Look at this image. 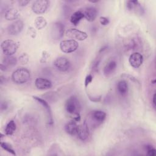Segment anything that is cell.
I'll list each match as a JSON object with an SVG mask.
<instances>
[{
	"mask_svg": "<svg viewBox=\"0 0 156 156\" xmlns=\"http://www.w3.org/2000/svg\"><path fill=\"white\" fill-rule=\"evenodd\" d=\"M30 77V71L26 68H20L16 69L12 75L13 82L16 84H23L27 82Z\"/></svg>",
	"mask_w": 156,
	"mask_h": 156,
	"instance_id": "6da1fadb",
	"label": "cell"
},
{
	"mask_svg": "<svg viewBox=\"0 0 156 156\" xmlns=\"http://www.w3.org/2000/svg\"><path fill=\"white\" fill-rule=\"evenodd\" d=\"M65 109L66 112L70 114H79L80 105L78 99L75 96L69 98L65 103Z\"/></svg>",
	"mask_w": 156,
	"mask_h": 156,
	"instance_id": "7a4b0ae2",
	"label": "cell"
},
{
	"mask_svg": "<svg viewBox=\"0 0 156 156\" xmlns=\"http://www.w3.org/2000/svg\"><path fill=\"white\" fill-rule=\"evenodd\" d=\"M18 46V43L12 40H5L1 44L2 52L7 56L14 54L16 52Z\"/></svg>",
	"mask_w": 156,
	"mask_h": 156,
	"instance_id": "3957f363",
	"label": "cell"
},
{
	"mask_svg": "<svg viewBox=\"0 0 156 156\" xmlns=\"http://www.w3.org/2000/svg\"><path fill=\"white\" fill-rule=\"evenodd\" d=\"M79 47V43L76 40H66L60 43V48L63 52L71 53L77 50Z\"/></svg>",
	"mask_w": 156,
	"mask_h": 156,
	"instance_id": "277c9868",
	"label": "cell"
},
{
	"mask_svg": "<svg viewBox=\"0 0 156 156\" xmlns=\"http://www.w3.org/2000/svg\"><path fill=\"white\" fill-rule=\"evenodd\" d=\"M65 27L60 22H55L53 23L51 27V35L54 40L61 39L64 34Z\"/></svg>",
	"mask_w": 156,
	"mask_h": 156,
	"instance_id": "5b68a950",
	"label": "cell"
},
{
	"mask_svg": "<svg viewBox=\"0 0 156 156\" xmlns=\"http://www.w3.org/2000/svg\"><path fill=\"white\" fill-rule=\"evenodd\" d=\"M66 36L68 37L71 40H79V41H83L85 40L88 35L87 33L85 32L81 31L77 29H69L66 31Z\"/></svg>",
	"mask_w": 156,
	"mask_h": 156,
	"instance_id": "8992f818",
	"label": "cell"
},
{
	"mask_svg": "<svg viewBox=\"0 0 156 156\" xmlns=\"http://www.w3.org/2000/svg\"><path fill=\"white\" fill-rule=\"evenodd\" d=\"M49 2L48 0H37L32 5V11L37 14L44 13L49 7Z\"/></svg>",
	"mask_w": 156,
	"mask_h": 156,
	"instance_id": "52a82bcc",
	"label": "cell"
},
{
	"mask_svg": "<svg viewBox=\"0 0 156 156\" xmlns=\"http://www.w3.org/2000/svg\"><path fill=\"white\" fill-rule=\"evenodd\" d=\"M54 65L59 71L65 72L68 70L71 63L67 58L65 57H60L55 60L54 62Z\"/></svg>",
	"mask_w": 156,
	"mask_h": 156,
	"instance_id": "ba28073f",
	"label": "cell"
},
{
	"mask_svg": "<svg viewBox=\"0 0 156 156\" xmlns=\"http://www.w3.org/2000/svg\"><path fill=\"white\" fill-rule=\"evenodd\" d=\"M33 99H35L37 102H38L40 104H41L43 107L46 110L47 118H48V122L49 125H52L53 124V119H52V111L50 108L49 105L48 103L44 99L37 97V96H33Z\"/></svg>",
	"mask_w": 156,
	"mask_h": 156,
	"instance_id": "9c48e42d",
	"label": "cell"
},
{
	"mask_svg": "<svg viewBox=\"0 0 156 156\" xmlns=\"http://www.w3.org/2000/svg\"><path fill=\"white\" fill-rule=\"evenodd\" d=\"M24 27V23L21 20H16L10 24L7 27V32L10 35H15L20 33Z\"/></svg>",
	"mask_w": 156,
	"mask_h": 156,
	"instance_id": "30bf717a",
	"label": "cell"
},
{
	"mask_svg": "<svg viewBox=\"0 0 156 156\" xmlns=\"http://www.w3.org/2000/svg\"><path fill=\"white\" fill-rule=\"evenodd\" d=\"M143 55L140 53L137 52L132 54L130 55L129 58V63L132 67L135 68H137L140 67L143 63Z\"/></svg>",
	"mask_w": 156,
	"mask_h": 156,
	"instance_id": "8fae6325",
	"label": "cell"
},
{
	"mask_svg": "<svg viewBox=\"0 0 156 156\" xmlns=\"http://www.w3.org/2000/svg\"><path fill=\"white\" fill-rule=\"evenodd\" d=\"M77 135L82 141H85L88 139L90 135V132L88 124L86 121H84L82 125L79 126Z\"/></svg>",
	"mask_w": 156,
	"mask_h": 156,
	"instance_id": "7c38bea8",
	"label": "cell"
},
{
	"mask_svg": "<svg viewBox=\"0 0 156 156\" xmlns=\"http://www.w3.org/2000/svg\"><path fill=\"white\" fill-rule=\"evenodd\" d=\"M35 85L38 89L46 90L51 88L52 82L47 79L38 77L35 80Z\"/></svg>",
	"mask_w": 156,
	"mask_h": 156,
	"instance_id": "4fadbf2b",
	"label": "cell"
},
{
	"mask_svg": "<svg viewBox=\"0 0 156 156\" xmlns=\"http://www.w3.org/2000/svg\"><path fill=\"white\" fill-rule=\"evenodd\" d=\"M84 18L90 22L94 21L97 16L98 12L95 7L90 6L87 7L83 12Z\"/></svg>",
	"mask_w": 156,
	"mask_h": 156,
	"instance_id": "5bb4252c",
	"label": "cell"
},
{
	"mask_svg": "<svg viewBox=\"0 0 156 156\" xmlns=\"http://www.w3.org/2000/svg\"><path fill=\"white\" fill-rule=\"evenodd\" d=\"M79 126L77 124L76 122L74 121H71L68 122L65 126V130L66 132L70 135H77Z\"/></svg>",
	"mask_w": 156,
	"mask_h": 156,
	"instance_id": "9a60e30c",
	"label": "cell"
},
{
	"mask_svg": "<svg viewBox=\"0 0 156 156\" xmlns=\"http://www.w3.org/2000/svg\"><path fill=\"white\" fill-rule=\"evenodd\" d=\"M20 14L19 11L13 8H10L7 10L5 12V18L7 20H15L19 18Z\"/></svg>",
	"mask_w": 156,
	"mask_h": 156,
	"instance_id": "2e32d148",
	"label": "cell"
},
{
	"mask_svg": "<svg viewBox=\"0 0 156 156\" xmlns=\"http://www.w3.org/2000/svg\"><path fill=\"white\" fill-rule=\"evenodd\" d=\"M91 117L96 122L101 123L105 120L106 118V113L101 110H96L92 113Z\"/></svg>",
	"mask_w": 156,
	"mask_h": 156,
	"instance_id": "e0dca14e",
	"label": "cell"
},
{
	"mask_svg": "<svg viewBox=\"0 0 156 156\" xmlns=\"http://www.w3.org/2000/svg\"><path fill=\"white\" fill-rule=\"evenodd\" d=\"M116 68V62L115 60L110 61L104 68V74L106 76L111 75Z\"/></svg>",
	"mask_w": 156,
	"mask_h": 156,
	"instance_id": "ac0fdd59",
	"label": "cell"
},
{
	"mask_svg": "<svg viewBox=\"0 0 156 156\" xmlns=\"http://www.w3.org/2000/svg\"><path fill=\"white\" fill-rule=\"evenodd\" d=\"M2 62V63L6 66L7 68H10L16 65V64L17 63V59L15 57H13L12 55H5V57L3 58Z\"/></svg>",
	"mask_w": 156,
	"mask_h": 156,
	"instance_id": "d6986e66",
	"label": "cell"
},
{
	"mask_svg": "<svg viewBox=\"0 0 156 156\" xmlns=\"http://www.w3.org/2000/svg\"><path fill=\"white\" fill-rule=\"evenodd\" d=\"M83 18H84L83 13L81 11H76L71 16L70 21L73 24L77 26Z\"/></svg>",
	"mask_w": 156,
	"mask_h": 156,
	"instance_id": "ffe728a7",
	"label": "cell"
},
{
	"mask_svg": "<svg viewBox=\"0 0 156 156\" xmlns=\"http://www.w3.org/2000/svg\"><path fill=\"white\" fill-rule=\"evenodd\" d=\"M117 89L119 93L121 95H125L128 91V84L125 80H120L117 84Z\"/></svg>",
	"mask_w": 156,
	"mask_h": 156,
	"instance_id": "44dd1931",
	"label": "cell"
},
{
	"mask_svg": "<svg viewBox=\"0 0 156 156\" xmlns=\"http://www.w3.org/2000/svg\"><path fill=\"white\" fill-rule=\"evenodd\" d=\"M47 25V21L46 19L41 16H37L35 20V26L38 30H41L44 28Z\"/></svg>",
	"mask_w": 156,
	"mask_h": 156,
	"instance_id": "7402d4cb",
	"label": "cell"
},
{
	"mask_svg": "<svg viewBox=\"0 0 156 156\" xmlns=\"http://www.w3.org/2000/svg\"><path fill=\"white\" fill-rule=\"evenodd\" d=\"M16 130V124L13 120L10 121L5 126L4 132L7 135H12Z\"/></svg>",
	"mask_w": 156,
	"mask_h": 156,
	"instance_id": "603a6c76",
	"label": "cell"
},
{
	"mask_svg": "<svg viewBox=\"0 0 156 156\" xmlns=\"http://www.w3.org/2000/svg\"><path fill=\"white\" fill-rule=\"evenodd\" d=\"M1 147L3 149H4L7 152L10 153L11 154H12L13 155H15L16 154L15 151L13 150V149L12 148L11 145L9 144V143H5V142H1Z\"/></svg>",
	"mask_w": 156,
	"mask_h": 156,
	"instance_id": "cb8c5ba5",
	"label": "cell"
},
{
	"mask_svg": "<svg viewBox=\"0 0 156 156\" xmlns=\"http://www.w3.org/2000/svg\"><path fill=\"white\" fill-rule=\"evenodd\" d=\"M29 57L27 53H23L18 58L19 62L22 65L27 64L29 62Z\"/></svg>",
	"mask_w": 156,
	"mask_h": 156,
	"instance_id": "d4e9b609",
	"label": "cell"
},
{
	"mask_svg": "<svg viewBox=\"0 0 156 156\" xmlns=\"http://www.w3.org/2000/svg\"><path fill=\"white\" fill-rule=\"evenodd\" d=\"M140 4L138 1H129L127 2V8L129 10L135 9Z\"/></svg>",
	"mask_w": 156,
	"mask_h": 156,
	"instance_id": "484cf974",
	"label": "cell"
},
{
	"mask_svg": "<svg viewBox=\"0 0 156 156\" xmlns=\"http://www.w3.org/2000/svg\"><path fill=\"white\" fill-rule=\"evenodd\" d=\"M49 57L50 55L46 51H43L42 52L41 54V58H40V62L42 63H44L48 62L49 59Z\"/></svg>",
	"mask_w": 156,
	"mask_h": 156,
	"instance_id": "4316f807",
	"label": "cell"
},
{
	"mask_svg": "<svg viewBox=\"0 0 156 156\" xmlns=\"http://www.w3.org/2000/svg\"><path fill=\"white\" fill-rule=\"evenodd\" d=\"M146 149L147 151V153L149 156H155V148L151 146V145H146Z\"/></svg>",
	"mask_w": 156,
	"mask_h": 156,
	"instance_id": "83f0119b",
	"label": "cell"
},
{
	"mask_svg": "<svg viewBox=\"0 0 156 156\" xmlns=\"http://www.w3.org/2000/svg\"><path fill=\"white\" fill-rule=\"evenodd\" d=\"M27 33L29 34V35L32 38H34L36 37L37 36V31L35 29L34 27H29L28 28V30H27Z\"/></svg>",
	"mask_w": 156,
	"mask_h": 156,
	"instance_id": "f1b7e54d",
	"label": "cell"
},
{
	"mask_svg": "<svg viewBox=\"0 0 156 156\" xmlns=\"http://www.w3.org/2000/svg\"><path fill=\"white\" fill-rule=\"evenodd\" d=\"M100 61H101V58H96L93 63L92 64V69L93 71H97L98 69V67H99V63H100Z\"/></svg>",
	"mask_w": 156,
	"mask_h": 156,
	"instance_id": "f546056e",
	"label": "cell"
},
{
	"mask_svg": "<svg viewBox=\"0 0 156 156\" xmlns=\"http://www.w3.org/2000/svg\"><path fill=\"white\" fill-rule=\"evenodd\" d=\"M99 22L102 26H106L109 23V20L105 16H101L99 18Z\"/></svg>",
	"mask_w": 156,
	"mask_h": 156,
	"instance_id": "4dcf8cb0",
	"label": "cell"
},
{
	"mask_svg": "<svg viewBox=\"0 0 156 156\" xmlns=\"http://www.w3.org/2000/svg\"><path fill=\"white\" fill-rule=\"evenodd\" d=\"M93 80V76L91 74H88L85 79V87H87Z\"/></svg>",
	"mask_w": 156,
	"mask_h": 156,
	"instance_id": "1f68e13d",
	"label": "cell"
},
{
	"mask_svg": "<svg viewBox=\"0 0 156 156\" xmlns=\"http://www.w3.org/2000/svg\"><path fill=\"white\" fill-rule=\"evenodd\" d=\"M30 1H26V0H21V1H20L18 2H19V4L20 6H26L28 3H29Z\"/></svg>",
	"mask_w": 156,
	"mask_h": 156,
	"instance_id": "d6a6232c",
	"label": "cell"
},
{
	"mask_svg": "<svg viewBox=\"0 0 156 156\" xmlns=\"http://www.w3.org/2000/svg\"><path fill=\"white\" fill-rule=\"evenodd\" d=\"M1 69L3 71H5L7 69V68H6V66L3 63H2V64H1Z\"/></svg>",
	"mask_w": 156,
	"mask_h": 156,
	"instance_id": "836d02e7",
	"label": "cell"
},
{
	"mask_svg": "<svg viewBox=\"0 0 156 156\" xmlns=\"http://www.w3.org/2000/svg\"><path fill=\"white\" fill-rule=\"evenodd\" d=\"M155 94L154 93L152 97V104L154 108H155Z\"/></svg>",
	"mask_w": 156,
	"mask_h": 156,
	"instance_id": "e575fe53",
	"label": "cell"
}]
</instances>
